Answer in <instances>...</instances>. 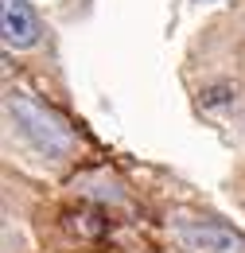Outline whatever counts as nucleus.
I'll use <instances>...</instances> for the list:
<instances>
[{"instance_id": "39448f33", "label": "nucleus", "mask_w": 245, "mask_h": 253, "mask_svg": "<svg viewBox=\"0 0 245 253\" xmlns=\"http://www.w3.org/2000/svg\"><path fill=\"white\" fill-rule=\"evenodd\" d=\"M74 230H82L86 238H101L105 234V222L97 214H74Z\"/></svg>"}, {"instance_id": "7ed1b4c3", "label": "nucleus", "mask_w": 245, "mask_h": 253, "mask_svg": "<svg viewBox=\"0 0 245 253\" xmlns=\"http://www.w3.org/2000/svg\"><path fill=\"white\" fill-rule=\"evenodd\" d=\"M0 32L8 47H35L39 43V20L28 0H0Z\"/></svg>"}, {"instance_id": "f257e3e1", "label": "nucleus", "mask_w": 245, "mask_h": 253, "mask_svg": "<svg viewBox=\"0 0 245 253\" xmlns=\"http://www.w3.org/2000/svg\"><path fill=\"white\" fill-rule=\"evenodd\" d=\"M8 113L16 117L20 132L28 136L39 152H47V156H66V152L74 148L70 128L62 125L55 113H47L43 105H35L28 94H8Z\"/></svg>"}, {"instance_id": "20e7f679", "label": "nucleus", "mask_w": 245, "mask_h": 253, "mask_svg": "<svg viewBox=\"0 0 245 253\" xmlns=\"http://www.w3.org/2000/svg\"><path fill=\"white\" fill-rule=\"evenodd\" d=\"M234 97V86L230 82H218V86H206L203 94H199V101H203V109H218V105H226Z\"/></svg>"}, {"instance_id": "f03ea898", "label": "nucleus", "mask_w": 245, "mask_h": 253, "mask_svg": "<svg viewBox=\"0 0 245 253\" xmlns=\"http://www.w3.org/2000/svg\"><path fill=\"white\" fill-rule=\"evenodd\" d=\"M179 242L191 253H245V234L222 222H179Z\"/></svg>"}]
</instances>
